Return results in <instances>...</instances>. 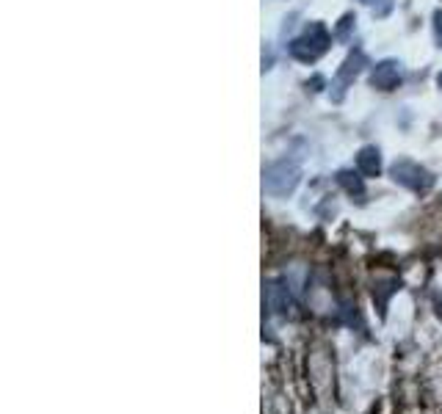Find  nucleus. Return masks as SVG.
Instances as JSON below:
<instances>
[{
  "mask_svg": "<svg viewBox=\"0 0 442 414\" xmlns=\"http://www.w3.org/2000/svg\"><path fill=\"white\" fill-rule=\"evenodd\" d=\"M266 304L271 313L277 315H288V309H290V293L282 282H268L266 284Z\"/></svg>",
  "mask_w": 442,
  "mask_h": 414,
  "instance_id": "obj_6",
  "label": "nucleus"
},
{
  "mask_svg": "<svg viewBox=\"0 0 442 414\" xmlns=\"http://www.w3.org/2000/svg\"><path fill=\"white\" fill-rule=\"evenodd\" d=\"M401 83V61L395 58H382L371 69V86L379 91H393Z\"/></svg>",
  "mask_w": 442,
  "mask_h": 414,
  "instance_id": "obj_5",
  "label": "nucleus"
},
{
  "mask_svg": "<svg viewBox=\"0 0 442 414\" xmlns=\"http://www.w3.org/2000/svg\"><path fill=\"white\" fill-rule=\"evenodd\" d=\"M362 66H365V53L357 47V50H351V53H349V58L340 64V69H338L335 80H332V99L340 102V99L346 97V88L357 80V75L362 72Z\"/></svg>",
  "mask_w": 442,
  "mask_h": 414,
  "instance_id": "obj_4",
  "label": "nucleus"
},
{
  "mask_svg": "<svg viewBox=\"0 0 442 414\" xmlns=\"http://www.w3.org/2000/svg\"><path fill=\"white\" fill-rule=\"evenodd\" d=\"M329 45H332V34L326 31V25L323 23H307L304 31L293 42H288V53L296 61L312 64V61H318L329 50Z\"/></svg>",
  "mask_w": 442,
  "mask_h": 414,
  "instance_id": "obj_2",
  "label": "nucleus"
},
{
  "mask_svg": "<svg viewBox=\"0 0 442 414\" xmlns=\"http://www.w3.org/2000/svg\"><path fill=\"white\" fill-rule=\"evenodd\" d=\"M437 86H439V88H442V72H439V75H437Z\"/></svg>",
  "mask_w": 442,
  "mask_h": 414,
  "instance_id": "obj_11",
  "label": "nucleus"
},
{
  "mask_svg": "<svg viewBox=\"0 0 442 414\" xmlns=\"http://www.w3.org/2000/svg\"><path fill=\"white\" fill-rule=\"evenodd\" d=\"M357 171L362 177H379V171H382V152H379V147H362L357 152Z\"/></svg>",
  "mask_w": 442,
  "mask_h": 414,
  "instance_id": "obj_7",
  "label": "nucleus"
},
{
  "mask_svg": "<svg viewBox=\"0 0 442 414\" xmlns=\"http://www.w3.org/2000/svg\"><path fill=\"white\" fill-rule=\"evenodd\" d=\"M354 14H343V20H340V25H338V31H335V36L340 39V42H349V34H351V28H354Z\"/></svg>",
  "mask_w": 442,
  "mask_h": 414,
  "instance_id": "obj_9",
  "label": "nucleus"
},
{
  "mask_svg": "<svg viewBox=\"0 0 442 414\" xmlns=\"http://www.w3.org/2000/svg\"><path fill=\"white\" fill-rule=\"evenodd\" d=\"M301 182V166L293 158H279L263 169V191L274 199L290 196Z\"/></svg>",
  "mask_w": 442,
  "mask_h": 414,
  "instance_id": "obj_1",
  "label": "nucleus"
},
{
  "mask_svg": "<svg viewBox=\"0 0 442 414\" xmlns=\"http://www.w3.org/2000/svg\"><path fill=\"white\" fill-rule=\"evenodd\" d=\"M360 3H373V0H360Z\"/></svg>",
  "mask_w": 442,
  "mask_h": 414,
  "instance_id": "obj_12",
  "label": "nucleus"
},
{
  "mask_svg": "<svg viewBox=\"0 0 442 414\" xmlns=\"http://www.w3.org/2000/svg\"><path fill=\"white\" fill-rule=\"evenodd\" d=\"M338 182L346 188V193H349V196H354V199H360V202H362V196H365V185H362V174H360V171L343 169V171H338Z\"/></svg>",
  "mask_w": 442,
  "mask_h": 414,
  "instance_id": "obj_8",
  "label": "nucleus"
},
{
  "mask_svg": "<svg viewBox=\"0 0 442 414\" xmlns=\"http://www.w3.org/2000/svg\"><path fill=\"white\" fill-rule=\"evenodd\" d=\"M390 177H393L398 185H404V188H409V191H415V193H423V191H428V188L434 185V174H431L428 169H423L420 163L409 160V158L395 160V163L390 166Z\"/></svg>",
  "mask_w": 442,
  "mask_h": 414,
  "instance_id": "obj_3",
  "label": "nucleus"
},
{
  "mask_svg": "<svg viewBox=\"0 0 442 414\" xmlns=\"http://www.w3.org/2000/svg\"><path fill=\"white\" fill-rule=\"evenodd\" d=\"M431 28H434V45H437V47H442V9H437V12H434V17H431Z\"/></svg>",
  "mask_w": 442,
  "mask_h": 414,
  "instance_id": "obj_10",
  "label": "nucleus"
}]
</instances>
